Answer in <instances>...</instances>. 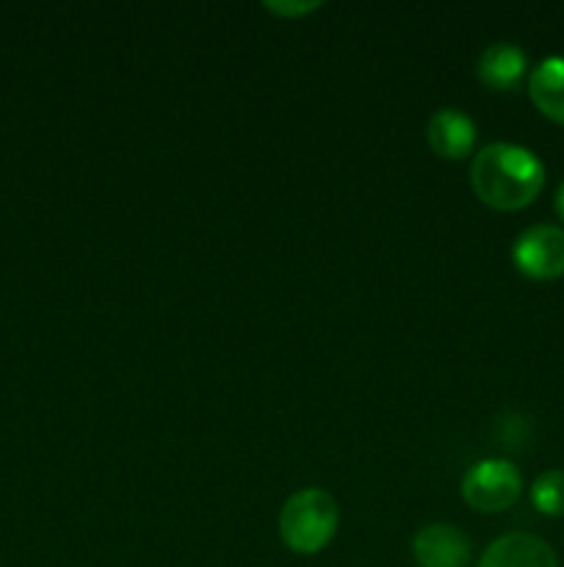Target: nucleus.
<instances>
[{
	"label": "nucleus",
	"instance_id": "nucleus-9",
	"mask_svg": "<svg viewBox=\"0 0 564 567\" xmlns=\"http://www.w3.org/2000/svg\"><path fill=\"white\" fill-rule=\"evenodd\" d=\"M529 94L542 114L564 122V55H547L531 70Z\"/></svg>",
	"mask_w": 564,
	"mask_h": 567
},
{
	"label": "nucleus",
	"instance_id": "nucleus-11",
	"mask_svg": "<svg viewBox=\"0 0 564 567\" xmlns=\"http://www.w3.org/2000/svg\"><path fill=\"white\" fill-rule=\"evenodd\" d=\"M321 3H285V0H282V3H274V0H269V3H265V9H271L274 11V14H282V17H293V14H307V11H313V9H318Z\"/></svg>",
	"mask_w": 564,
	"mask_h": 567
},
{
	"label": "nucleus",
	"instance_id": "nucleus-6",
	"mask_svg": "<svg viewBox=\"0 0 564 567\" xmlns=\"http://www.w3.org/2000/svg\"><path fill=\"white\" fill-rule=\"evenodd\" d=\"M479 567H558V559L542 537L512 532L490 543Z\"/></svg>",
	"mask_w": 564,
	"mask_h": 567
},
{
	"label": "nucleus",
	"instance_id": "nucleus-2",
	"mask_svg": "<svg viewBox=\"0 0 564 567\" xmlns=\"http://www.w3.org/2000/svg\"><path fill=\"white\" fill-rule=\"evenodd\" d=\"M337 532V504L321 487L293 493L280 509V537L293 554H318Z\"/></svg>",
	"mask_w": 564,
	"mask_h": 567
},
{
	"label": "nucleus",
	"instance_id": "nucleus-4",
	"mask_svg": "<svg viewBox=\"0 0 564 567\" xmlns=\"http://www.w3.org/2000/svg\"><path fill=\"white\" fill-rule=\"evenodd\" d=\"M512 260L534 280L564 275V230L558 225L525 227L512 244Z\"/></svg>",
	"mask_w": 564,
	"mask_h": 567
},
{
	"label": "nucleus",
	"instance_id": "nucleus-7",
	"mask_svg": "<svg viewBox=\"0 0 564 567\" xmlns=\"http://www.w3.org/2000/svg\"><path fill=\"white\" fill-rule=\"evenodd\" d=\"M426 138H429L431 153L448 161H459L473 150L476 122L459 109H440L437 114H431Z\"/></svg>",
	"mask_w": 564,
	"mask_h": 567
},
{
	"label": "nucleus",
	"instance_id": "nucleus-12",
	"mask_svg": "<svg viewBox=\"0 0 564 567\" xmlns=\"http://www.w3.org/2000/svg\"><path fill=\"white\" fill-rule=\"evenodd\" d=\"M553 205H556V214L562 216V219H564V181L558 183V188H556V199H553Z\"/></svg>",
	"mask_w": 564,
	"mask_h": 567
},
{
	"label": "nucleus",
	"instance_id": "nucleus-5",
	"mask_svg": "<svg viewBox=\"0 0 564 567\" xmlns=\"http://www.w3.org/2000/svg\"><path fill=\"white\" fill-rule=\"evenodd\" d=\"M412 557L420 567H464L470 559V540L451 524H429L415 535Z\"/></svg>",
	"mask_w": 564,
	"mask_h": 567
},
{
	"label": "nucleus",
	"instance_id": "nucleus-3",
	"mask_svg": "<svg viewBox=\"0 0 564 567\" xmlns=\"http://www.w3.org/2000/svg\"><path fill=\"white\" fill-rule=\"evenodd\" d=\"M523 493V476L518 465L509 460H479L470 465V471L462 480V498L468 507L479 513H501L509 509Z\"/></svg>",
	"mask_w": 564,
	"mask_h": 567
},
{
	"label": "nucleus",
	"instance_id": "nucleus-8",
	"mask_svg": "<svg viewBox=\"0 0 564 567\" xmlns=\"http://www.w3.org/2000/svg\"><path fill=\"white\" fill-rule=\"evenodd\" d=\"M525 66H529V55H525V50L520 48V44L492 42L490 48L479 55L476 75H479L481 83H487L490 89L509 92V89H514L523 81Z\"/></svg>",
	"mask_w": 564,
	"mask_h": 567
},
{
	"label": "nucleus",
	"instance_id": "nucleus-1",
	"mask_svg": "<svg viewBox=\"0 0 564 567\" xmlns=\"http://www.w3.org/2000/svg\"><path fill=\"white\" fill-rule=\"evenodd\" d=\"M470 183L481 203L490 208L518 210L545 186V164L523 144L492 142L476 153Z\"/></svg>",
	"mask_w": 564,
	"mask_h": 567
},
{
	"label": "nucleus",
	"instance_id": "nucleus-10",
	"mask_svg": "<svg viewBox=\"0 0 564 567\" xmlns=\"http://www.w3.org/2000/svg\"><path fill=\"white\" fill-rule=\"evenodd\" d=\"M531 504L545 515H564V471H545L531 485Z\"/></svg>",
	"mask_w": 564,
	"mask_h": 567
}]
</instances>
